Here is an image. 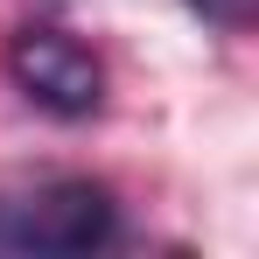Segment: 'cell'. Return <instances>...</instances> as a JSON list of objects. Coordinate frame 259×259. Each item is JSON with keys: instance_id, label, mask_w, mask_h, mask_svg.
I'll return each mask as SVG.
<instances>
[{"instance_id": "obj_1", "label": "cell", "mask_w": 259, "mask_h": 259, "mask_svg": "<svg viewBox=\"0 0 259 259\" xmlns=\"http://www.w3.org/2000/svg\"><path fill=\"white\" fill-rule=\"evenodd\" d=\"M119 231V203L105 182L84 175H49L28 189L0 196V252L14 259H70V252H98Z\"/></svg>"}, {"instance_id": "obj_2", "label": "cell", "mask_w": 259, "mask_h": 259, "mask_svg": "<svg viewBox=\"0 0 259 259\" xmlns=\"http://www.w3.org/2000/svg\"><path fill=\"white\" fill-rule=\"evenodd\" d=\"M7 77L28 91L42 112H56V119H84V112H98V98H105L98 56L77 35H63V28H21L7 42Z\"/></svg>"}, {"instance_id": "obj_3", "label": "cell", "mask_w": 259, "mask_h": 259, "mask_svg": "<svg viewBox=\"0 0 259 259\" xmlns=\"http://www.w3.org/2000/svg\"><path fill=\"white\" fill-rule=\"evenodd\" d=\"M182 7H189V14H203L210 28H245L259 0H182Z\"/></svg>"}]
</instances>
